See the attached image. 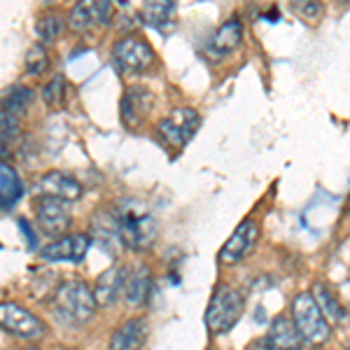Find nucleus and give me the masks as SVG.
<instances>
[{"mask_svg":"<svg viewBox=\"0 0 350 350\" xmlns=\"http://www.w3.org/2000/svg\"><path fill=\"white\" fill-rule=\"evenodd\" d=\"M68 98V82L64 75H54L52 80L42 87V100L49 108H64Z\"/></svg>","mask_w":350,"mask_h":350,"instance_id":"nucleus-24","label":"nucleus"},{"mask_svg":"<svg viewBox=\"0 0 350 350\" xmlns=\"http://www.w3.org/2000/svg\"><path fill=\"white\" fill-rule=\"evenodd\" d=\"M348 208H350V206H348Z\"/></svg>","mask_w":350,"mask_h":350,"instance_id":"nucleus-31","label":"nucleus"},{"mask_svg":"<svg viewBox=\"0 0 350 350\" xmlns=\"http://www.w3.org/2000/svg\"><path fill=\"white\" fill-rule=\"evenodd\" d=\"M21 350H40V348H33V346H31V348H21Z\"/></svg>","mask_w":350,"mask_h":350,"instance_id":"nucleus-29","label":"nucleus"},{"mask_svg":"<svg viewBox=\"0 0 350 350\" xmlns=\"http://www.w3.org/2000/svg\"><path fill=\"white\" fill-rule=\"evenodd\" d=\"M175 14H178V5L173 0H161V3H143L138 8V16L145 21L148 26H154V28H168L175 24Z\"/></svg>","mask_w":350,"mask_h":350,"instance_id":"nucleus-19","label":"nucleus"},{"mask_svg":"<svg viewBox=\"0 0 350 350\" xmlns=\"http://www.w3.org/2000/svg\"><path fill=\"white\" fill-rule=\"evenodd\" d=\"M36 189L40 191V196H52V199H61V201H77L84 194L80 180L72 178L66 171H49L40 175Z\"/></svg>","mask_w":350,"mask_h":350,"instance_id":"nucleus-13","label":"nucleus"},{"mask_svg":"<svg viewBox=\"0 0 350 350\" xmlns=\"http://www.w3.org/2000/svg\"><path fill=\"white\" fill-rule=\"evenodd\" d=\"M241 44H243V24L239 16H231L224 24H219V28L215 31V36L211 40V52L224 56L236 52Z\"/></svg>","mask_w":350,"mask_h":350,"instance_id":"nucleus-17","label":"nucleus"},{"mask_svg":"<svg viewBox=\"0 0 350 350\" xmlns=\"http://www.w3.org/2000/svg\"><path fill=\"white\" fill-rule=\"evenodd\" d=\"M36 222L38 229L49 239H61L66 236V229L70 224V208L68 201L52 199V196H40L36 201Z\"/></svg>","mask_w":350,"mask_h":350,"instance_id":"nucleus-9","label":"nucleus"},{"mask_svg":"<svg viewBox=\"0 0 350 350\" xmlns=\"http://www.w3.org/2000/svg\"><path fill=\"white\" fill-rule=\"evenodd\" d=\"M21 194H24V185L19 180V173L3 161L0 166V206L3 211H10L21 199Z\"/></svg>","mask_w":350,"mask_h":350,"instance_id":"nucleus-20","label":"nucleus"},{"mask_svg":"<svg viewBox=\"0 0 350 350\" xmlns=\"http://www.w3.org/2000/svg\"><path fill=\"white\" fill-rule=\"evenodd\" d=\"M92 245V236L89 234H66L61 239L52 241L49 245H44L38 255L42 262H72L80 264L89 252Z\"/></svg>","mask_w":350,"mask_h":350,"instance_id":"nucleus-10","label":"nucleus"},{"mask_svg":"<svg viewBox=\"0 0 350 350\" xmlns=\"http://www.w3.org/2000/svg\"><path fill=\"white\" fill-rule=\"evenodd\" d=\"M94 26V16L89 10V3H75L68 12V28L72 33H84Z\"/></svg>","mask_w":350,"mask_h":350,"instance_id":"nucleus-25","label":"nucleus"},{"mask_svg":"<svg viewBox=\"0 0 350 350\" xmlns=\"http://www.w3.org/2000/svg\"><path fill=\"white\" fill-rule=\"evenodd\" d=\"M33 103V89L26 84H12L3 96V110L12 112V115H24Z\"/></svg>","mask_w":350,"mask_h":350,"instance_id":"nucleus-21","label":"nucleus"},{"mask_svg":"<svg viewBox=\"0 0 350 350\" xmlns=\"http://www.w3.org/2000/svg\"><path fill=\"white\" fill-rule=\"evenodd\" d=\"M54 304H56V310H59L64 318L77 325L89 323V320L94 318L96 308H98L96 297H94V287H89L80 278L64 280L54 295Z\"/></svg>","mask_w":350,"mask_h":350,"instance_id":"nucleus-4","label":"nucleus"},{"mask_svg":"<svg viewBox=\"0 0 350 350\" xmlns=\"http://www.w3.org/2000/svg\"><path fill=\"white\" fill-rule=\"evenodd\" d=\"M126 278H129V269H124L122 264L105 269L103 273H98L94 283V297L96 304L103 308H110L120 301V297L126 292Z\"/></svg>","mask_w":350,"mask_h":350,"instance_id":"nucleus-12","label":"nucleus"},{"mask_svg":"<svg viewBox=\"0 0 350 350\" xmlns=\"http://www.w3.org/2000/svg\"><path fill=\"white\" fill-rule=\"evenodd\" d=\"M52 68V61H49V54L42 44H33L31 49L26 52V59H24V70L28 72L31 77H42L44 72Z\"/></svg>","mask_w":350,"mask_h":350,"instance_id":"nucleus-23","label":"nucleus"},{"mask_svg":"<svg viewBox=\"0 0 350 350\" xmlns=\"http://www.w3.org/2000/svg\"><path fill=\"white\" fill-rule=\"evenodd\" d=\"M262 343L264 350H304V338L287 315H275L271 320L269 334Z\"/></svg>","mask_w":350,"mask_h":350,"instance_id":"nucleus-14","label":"nucleus"},{"mask_svg":"<svg viewBox=\"0 0 350 350\" xmlns=\"http://www.w3.org/2000/svg\"><path fill=\"white\" fill-rule=\"evenodd\" d=\"M310 292H313L315 301H318V306L323 308L325 318L329 320L332 327H334V325H346L348 323V310H346V306H343L341 301H338L336 292L332 290L329 285L315 283V287Z\"/></svg>","mask_w":350,"mask_h":350,"instance_id":"nucleus-18","label":"nucleus"},{"mask_svg":"<svg viewBox=\"0 0 350 350\" xmlns=\"http://www.w3.org/2000/svg\"><path fill=\"white\" fill-rule=\"evenodd\" d=\"M112 219L117 224V234L126 250L145 252L159 239V222L152 211L138 199H122L112 206Z\"/></svg>","mask_w":350,"mask_h":350,"instance_id":"nucleus-1","label":"nucleus"},{"mask_svg":"<svg viewBox=\"0 0 350 350\" xmlns=\"http://www.w3.org/2000/svg\"><path fill=\"white\" fill-rule=\"evenodd\" d=\"M89 10H92V16H94V26H108L112 21V14H115L112 3H105V0H92Z\"/></svg>","mask_w":350,"mask_h":350,"instance_id":"nucleus-27","label":"nucleus"},{"mask_svg":"<svg viewBox=\"0 0 350 350\" xmlns=\"http://www.w3.org/2000/svg\"><path fill=\"white\" fill-rule=\"evenodd\" d=\"M66 26H68V21H66L61 14H56V12H47V14H42L40 19H38V24H36V33H38V38H40L42 42H54L56 38L64 36Z\"/></svg>","mask_w":350,"mask_h":350,"instance_id":"nucleus-22","label":"nucleus"},{"mask_svg":"<svg viewBox=\"0 0 350 350\" xmlns=\"http://www.w3.org/2000/svg\"><path fill=\"white\" fill-rule=\"evenodd\" d=\"M201 126V117L199 112L189 105H183V108H175L171 115H166L163 120L157 124V133H159L161 143L171 150H183L185 145L189 143L196 135Z\"/></svg>","mask_w":350,"mask_h":350,"instance_id":"nucleus-6","label":"nucleus"},{"mask_svg":"<svg viewBox=\"0 0 350 350\" xmlns=\"http://www.w3.org/2000/svg\"><path fill=\"white\" fill-rule=\"evenodd\" d=\"M150 334V325L145 318L135 315V318H129L112 332L110 336V350H140L148 341Z\"/></svg>","mask_w":350,"mask_h":350,"instance_id":"nucleus-15","label":"nucleus"},{"mask_svg":"<svg viewBox=\"0 0 350 350\" xmlns=\"http://www.w3.org/2000/svg\"><path fill=\"white\" fill-rule=\"evenodd\" d=\"M0 325L10 336H16L21 341H38L47 334V325L36 313L14 301L0 304Z\"/></svg>","mask_w":350,"mask_h":350,"instance_id":"nucleus-7","label":"nucleus"},{"mask_svg":"<svg viewBox=\"0 0 350 350\" xmlns=\"http://www.w3.org/2000/svg\"><path fill=\"white\" fill-rule=\"evenodd\" d=\"M112 61H115L117 70L122 75H140L148 68L154 66L157 54L152 49V44L145 40V38L135 36V33H129V36H122L120 40L112 44Z\"/></svg>","mask_w":350,"mask_h":350,"instance_id":"nucleus-5","label":"nucleus"},{"mask_svg":"<svg viewBox=\"0 0 350 350\" xmlns=\"http://www.w3.org/2000/svg\"><path fill=\"white\" fill-rule=\"evenodd\" d=\"M346 350H350V346H348V348H346Z\"/></svg>","mask_w":350,"mask_h":350,"instance_id":"nucleus-30","label":"nucleus"},{"mask_svg":"<svg viewBox=\"0 0 350 350\" xmlns=\"http://www.w3.org/2000/svg\"><path fill=\"white\" fill-rule=\"evenodd\" d=\"M292 10L306 21H315L325 12L323 3H306V0H295V3H292Z\"/></svg>","mask_w":350,"mask_h":350,"instance_id":"nucleus-28","label":"nucleus"},{"mask_svg":"<svg viewBox=\"0 0 350 350\" xmlns=\"http://www.w3.org/2000/svg\"><path fill=\"white\" fill-rule=\"evenodd\" d=\"M243 310H245V297L241 290L231 285L219 283L213 292L211 301L206 308V327L211 334H227L241 320Z\"/></svg>","mask_w":350,"mask_h":350,"instance_id":"nucleus-3","label":"nucleus"},{"mask_svg":"<svg viewBox=\"0 0 350 350\" xmlns=\"http://www.w3.org/2000/svg\"><path fill=\"white\" fill-rule=\"evenodd\" d=\"M152 292V271L145 267V264H135V267L129 271L126 278V292H124V299L129 301V306H145Z\"/></svg>","mask_w":350,"mask_h":350,"instance_id":"nucleus-16","label":"nucleus"},{"mask_svg":"<svg viewBox=\"0 0 350 350\" xmlns=\"http://www.w3.org/2000/svg\"><path fill=\"white\" fill-rule=\"evenodd\" d=\"M292 323L304 338V346L320 348L332 338V325L318 306L313 292H299L292 301Z\"/></svg>","mask_w":350,"mask_h":350,"instance_id":"nucleus-2","label":"nucleus"},{"mask_svg":"<svg viewBox=\"0 0 350 350\" xmlns=\"http://www.w3.org/2000/svg\"><path fill=\"white\" fill-rule=\"evenodd\" d=\"M152 108H154V94L150 89L140 87V84H133L122 96V103H120L122 122L129 129H138L145 122V117L152 112Z\"/></svg>","mask_w":350,"mask_h":350,"instance_id":"nucleus-11","label":"nucleus"},{"mask_svg":"<svg viewBox=\"0 0 350 350\" xmlns=\"http://www.w3.org/2000/svg\"><path fill=\"white\" fill-rule=\"evenodd\" d=\"M259 236H262V224L257 217H245L239 227L234 229V234L229 236L227 243L219 247L217 259L219 264H239L243 262L252 250L257 247Z\"/></svg>","mask_w":350,"mask_h":350,"instance_id":"nucleus-8","label":"nucleus"},{"mask_svg":"<svg viewBox=\"0 0 350 350\" xmlns=\"http://www.w3.org/2000/svg\"><path fill=\"white\" fill-rule=\"evenodd\" d=\"M0 126H3V157H5L8 154V143L14 140L16 133H19V117L3 110V115H0Z\"/></svg>","mask_w":350,"mask_h":350,"instance_id":"nucleus-26","label":"nucleus"}]
</instances>
